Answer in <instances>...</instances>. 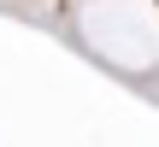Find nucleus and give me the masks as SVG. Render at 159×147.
Instances as JSON below:
<instances>
[]
</instances>
